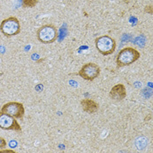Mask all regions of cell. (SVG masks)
<instances>
[{
  "label": "cell",
  "mask_w": 153,
  "mask_h": 153,
  "mask_svg": "<svg viewBox=\"0 0 153 153\" xmlns=\"http://www.w3.org/2000/svg\"><path fill=\"white\" fill-rule=\"evenodd\" d=\"M140 53L133 47H124L123 48L117 56V68H123L130 66L140 59Z\"/></svg>",
  "instance_id": "cell-1"
},
{
  "label": "cell",
  "mask_w": 153,
  "mask_h": 153,
  "mask_svg": "<svg viewBox=\"0 0 153 153\" xmlns=\"http://www.w3.org/2000/svg\"><path fill=\"white\" fill-rule=\"evenodd\" d=\"M94 44L98 52L103 56L112 54L117 47L116 40L108 35H102L96 38L94 40Z\"/></svg>",
  "instance_id": "cell-2"
},
{
  "label": "cell",
  "mask_w": 153,
  "mask_h": 153,
  "mask_svg": "<svg viewBox=\"0 0 153 153\" xmlns=\"http://www.w3.org/2000/svg\"><path fill=\"white\" fill-rule=\"evenodd\" d=\"M0 31L5 37H13L21 32L19 20L16 17H9L4 19L0 24Z\"/></svg>",
  "instance_id": "cell-3"
},
{
  "label": "cell",
  "mask_w": 153,
  "mask_h": 153,
  "mask_svg": "<svg viewBox=\"0 0 153 153\" xmlns=\"http://www.w3.org/2000/svg\"><path fill=\"white\" fill-rule=\"evenodd\" d=\"M59 36L57 28L53 25H45L37 31V38L43 44L53 43Z\"/></svg>",
  "instance_id": "cell-4"
},
{
  "label": "cell",
  "mask_w": 153,
  "mask_h": 153,
  "mask_svg": "<svg viewBox=\"0 0 153 153\" xmlns=\"http://www.w3.org/2000/svg\"><path fill=\"white\" fill-rule=\"evenodd\" d=\"M100 74H101L100 67L97 64L92 62L84 64L78 73V74L82 79L88 82H93L100 75Z\"/></svg>",
  "instance_id": "cell-5"
},
{
  "label": "cell",
  "mask_w": 153,
  "mask_h": 153,
  "mask_svg": "<svg viewBox=\"0 0 153 153\" xmlns=\"http://www.w3.org/2000/svg\"><path fill=\"white\" fill-rule=\"evenodd\" d=\"M1 111L18 119H23L25 116V108L24 105L18 102H9L4 104Z\"/></svg>",
  "instance_id": "cell-6"
},
{
  "label": "cell",
  "mask_w": 153,
  "mask_h": 153,
  "mask_svg": "<svg viewBox=\"0 0 153 153\" xmlns=\"http://www.w3.org/2000/svg\"><path fill=\"white\" fill-rule=\"evenodd\" d=\"M0 129L4 130H14L21 132L22 128L15 117H11L2 111H0Z\"/></svg>",
  "instance_id": "cell-7"
},
{
  "label": "cell",
  "mask_w": 153,
  "mask_h": 153,
  "mask_svg": "<svg viewBox=\"0 0 153 153\" xmlns=\"http://www.w3.org/2000/svg\"><path fill=\"white\" fill-rule=\"evenodd\" d=\"M109 96L112 100H115L117 102L123 101L127 96V91H126L125 86L121 83L115 85L114 87H112V88L109 91Z\"/></svg>",
  "instance_id": "cell-8"
},
{
  "label": "cell",
  "mask_w": 153,
  "mask_h": 153,
  "mask_svg": "<svg viewBox=\"0 0 153 153\" xmlns=\"http://www.w3.org/2000/svg\"><path fill=\"white\" fill-rule=\"evenodd\" d=\"M81 106L83 111L88 114H94L99 109V104L92 99L85 98L81 101Z\"/></svg>",
  "instance_id": "cell-9"
},
{
  "label": "cell",
  "mask_w": 153,
  "mask_h": 153,
  "mask_svg": "<svg viewBox=\"0 0 153 153\" xmlns=\"http://www.w3.org/2000/svg\"><path fill=\"white\" fill-rule=\"evenodd\" d=\"M39 0H22L24 7L25 8H33L38 4Z\"/></svg>",
  "instance_id": "cell-10"
},
{
  "label": "cell",
  "mask_w": 153,
  "mask_h": 153,
  "mask_svg": "<svg viewBox=\"0 0 153 153\" xmlns=\"http://www.w3.org/2000/svg\"><path fill=\"white\" fill-rule=\"evenodd\" d=\"M7 146V142L4 137H0V150L4 149Z\"/></svg>",
  "instance_id": "cell-11"
},
{
  "label": "cell",
  "mask_w": 153,
  "mask_h": 153,
  "mask_svg": "<svg viewBox=\"0 0 153 153\" xmlns=\"http://www.w3.org/2000/svg\"><path fill=\"white\" fill-rule=\"evenodd\" d=\"M144 12H147V13H149V14H152L153 13L152 5H148V6H146V7H145V9H144Z\"/></svg>",
  "instance_id": "cell-12"
},
{
  "label": "cell",
  "mask_w": 153,
  "mask_h": 153,
  "mask_svg": "<svg viewBox=\"0 0 153 153\" xmlns=\"http://www.w3.org/2000/svg\"><path fill=\"white\" fill-rule=\"evenodd\" d=\"M6 152H12L14 153L15 152L14 151H12V150H0V153H6Z\"/></svg>",
  "instance_id": "cell-13"
}]
</instances>
